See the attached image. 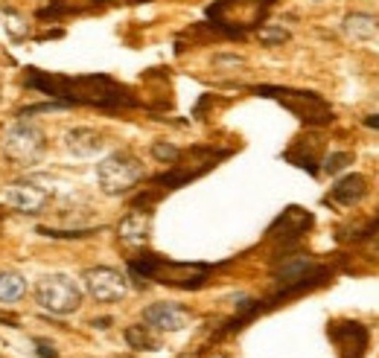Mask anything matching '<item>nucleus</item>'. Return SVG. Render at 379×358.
Instances as JSON below:
<instances>
[{
    "mask_svg": "<svg viewBox=\"0 0 379 358\" xmlns=\"http://www.w3.org/2000/svg\"><path fill=\"white\" fill-rule=\"evenodd\" d=\"M97 178L103 193L108 196H126L144 181V163H140L132 152H111L97 163Z\"/></svg>",
    "mask_w": 379,
    "mask_h": 358,
    "instance_id": "1",
    "label": "nucleus"
},
{
    "mask_svg": "<svg viewBox=\"0 0 379 358\" xmlns=\"http://www.w3.org/2000/svg\"><path fill=\"white\" fill-rule=\"evenodd\" d=\"M6 155L21 163V166H33L44 157V149H47V140H44V131L30 123L27 117H18L15 123L9 126L6 131V143H4Z\"/></svg>",
    "mask_w": 379,
    "mask_h": 358,
    "instance_id": "2",
    "label": "nucleus"
},
{
    "mask_svg": "<svg viewBox=\"0 0 379 358\" xmlns=\"http://www.w3.org/2000/svg\"><path fill=\"white\" fill-rule=\"evenodd\" d=\"M38 303L53 315H74L82 306V289L67 274H50L35 285Z\"/></svg>",
    "mask_w": 379,
    "mask_h": 358,
    "instance_id": "3",
    "label": "nucleus"
},
{
    "mask_svg": "<svg viewBox=\"0 0 379 358\" xmlns=\"http://www.w3.org/2000/svg\"><path fill=\"white\" fill-rule=\"evenodd\" d=\"M257 93H260V97H274V100H280L286 108H292V111L303 119V123L318 126V123H330V119H333V111H330L327 102L318 100L315 93H306V90H283V88H257Z\"/></svg>",
    "mask_w": 379,
    "mask_h": 358,
    "instance_id": "4",
    "label": "nucleus"
},
{
    "mask_svg": "<svg viewBox=\"0 0 379 358\" xmlns=\"http://www.w3.org/2000/svg\"><path fill=\"white\" fill-rule=\"evenodd\" d=\"M85 289L100 303H120L129 294V280L108 265H97L85 271Z\"/></svg>",
    "mask_w": 379,
    "mask_h": 358,
    "instance_id": "5",
    "label": "nucleus"
},
{
    "mask_svg": "<svg viewBox=\"0 0 379 358\" xmlns=\"http://www.w3.org/2000/svg\"><path fill=\"white\" fill-rule=\"evenodd\" d=\"M47 201H50V189L41 186L38 181H15L6 186V204L18 213L35 216L47 207Z\"/></svg>",
    "mask_w": 379,
    "mask_h": 358,
    "instance_id": "6",
    "label": "nucleus"
},
{
    "mask_svg": "<svg viewBox=\"0 0 379 358\" xmlns=\"http://www.w3.org/2000/svg\"><path fill=\"white\" fill-rule=\"evenodd\" d=\"M144 323L155 332H178L190 323V309L178 303H152L144 309Z\"/></svg>",
    "mask_w": 379,
    "mask_h": 358,
    "instance_id": "7",
    "label": "nucleus"
},
{
    "mask_svg": "<svg viewBox=\"0 0 379 358\" xmlns=\"http://www.w3.org/2000/svg\"><path fill=\"white\" fill-rule=\"evenodd\" d=\"M330 335H333V341H342V358H362L368 350V338H371L368 329L353 321L339 323Z\"/></svg>",
    "mask_w": 379,
    "mask_h": 358,
    "instance_id": "8",
    "label": "nucleus"
},
{
    "mask_svg": "<svg viewBox=\"0 0 379 358\" xmlns=\"http://www.w3.org/2000/svg\"><path fill=\"white\" fill-rule=\"evenodd\" d=\"M149 230H152V213L149 210H132L129 216L117 225V233H120V242L126 245H144L149 239Z\"/></svg>",
    "mask_w": 379,
    "mask_h": 358,
    "instance_id": "9",
    "label": "nucleus"
},
{
    "mask_svg": "<svg viewBox=\"0 0 379 358\" xmlns=\"http://www.w3.org/2000/svg\"><path fill=\"white\" fill-rule=\"evenodd\" d=\"M64 146L74 152L76 157H91V155H100V152H103L105 137H103L97 129L82 126V129H70V131L64 134Z\"/></svg>",
    "mask_w": 379,
    "mask_h": 358,
    "instance_id": "10",
    "label": "nucleus"
},
{
    "mask_svg": "<svg viewBox=\"0 0 379 358\" xmlns=\"http://www.w3.org/2000/svg\"><path fill=\"white\" fill-rule=\"evenodd\" d=\"M368 193V181L365 175H344L336 186H333V193H330V198H333L339 207H353V204H359Z\"/></svg>",
    "mask_w": 379,
    "mask_h": 358,
    "instance_id": "11",
    "label": "nucleus"
},
{
    "mask_svg": "<svg viewBox=\"0 0 379 358\" xmlns=\"http://www.w3.org/2000/svg\"><path fill=\"white\" fill-rule=\"evenodd\" d=\"M342 30H344V35L353 38V41H368V38L376 35L379 20H376L373 15H368V12H350V15L342 20Z\"/></svg>",
    "mask_w": 379,
    "mask_h": 358,
    "instance_id": "12",
    "label": "nucleus"
},
{
    "mask_svg": "<svg viewBox=\"0 0 379 358\" xmlns=\"http://www.w3.org/2000/svg\"><path fill=\"white\" fill-rule=\"evenodd\" d=\"M126 344L132 350H140V352H152V350H158L161 341H158V332L152 326L137 323V326H129L126 329Z\"/></svg>",
    "mask_w": 379,
    "mask_h": 358,
    "instance_id": "13",
    "label": "nucleus"
},
{
    "mask_svg": "<svg viewBox=\"0 0 379 358\" xmlns=\"http://www.w3.org/2000/svg\"><path fill=\"white\" fill-rule=\"evenodd\" d=\"M27 294V280L15 271H4L0 274V303H18Z\"/></svg>",
    "mask_w": 379,
    "mask_h": 358,
    "instance_id": "14",
    "label": "nucleus"
},
{
    "mask_svg": "<svg viewBox=\"0 0 379 358\" xmlns=\"http://www.w3.org/2000/svg\"><path fill=\"white\" fill-rule=\"evenodd\" d=\"M257 38H260V44H266V47H277V44L289 41V32L283 27H274V23H266V27L257 32Z\"/></svg>",
    "mask_w": 379,
    "mask_h": 358,
    "instance_id": "15",
    "label": "nucleus"
},
{
    "mask_svg": "<svg viewBox=\"0 0 379 358\" xmlns=\"http://www.w3.org/2000/svg\"><path fill=\"white\" fill-rule=\"evenodd\" d=\"M353 160V155L350 152H336V155H330L327 160H324V166H321V169L327 172V175H339L342 169H344V166Z\"/></svg>",
    "mask_w": 379,
    "mask_h": 358,
    "instance_id": "16",
    "label": "nucleus"
},
{
    "mask_svg": "<svg viewBox=\"0 0 379 358\" xmlns=\"http://www.w3.org/2000/svg\"><path fill=\"white\" fill-rule=\"evenodd\" d=\"M152 155H155L161 163H173V160L181 157V152H178L175 146H170V143H155V146H152Z\"/></svg>",
    "mask_w": 379,
    "mask_h": 358,
    "instance_id": "17",
    "label": "nucleus"
},
{
    "mask_svg": "<svg viewBox=\"0 0 379 358\" xmlns=\"http://www.w3.org/2000/svg\"><path fill=\"white\" fill-rule=\"evenodd\" d=\"M33 347H35V355H38V358H59L56 347L47 341V338H33Z\"/></svg>",
    "mask_w": 379,
    "mask_h": 358,
    "instance_id": "18",
    "label": "nucleus"
},
{
    "mask_svg": "<svg viewBox=\"0 0 379 358\" xmlns=\"http://www.w3.org/2000/svg\"><path fill=\"white\" fill-rule=\"evenodd\" d=\"M362 123H365L368 129H376V131H379V114H371V117H365Z\"/></svg>",
    "mask_w": 379,
    "mask_h": 358,
    "instance_id": "19",
    "label": "nucleus"
},
{
    "mask_svg": "<svg viewBox=\"0 0 379 358\" xmlns=\"http://www.w3.org/2000/svg\"><path fill=\"white\" fill-rule=\"evenodd\" d=\"M111 323V318H100V321H93V326H97V329H105Z\"/></svg>",
    "mask_w": 379,
    "mask_h": 358,
    "instance_id": "20",
    "label": "nucleus"
}]
</instances>
